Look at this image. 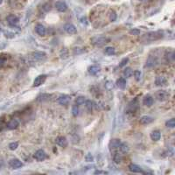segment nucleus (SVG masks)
I'll list each match as a JSON object with an SVG mask.
<instances>
[{
	"instance_id": "30",
	"label": "nucleus",
	"mask_w": 175,
	"mask_h": 175,
	"mask_svg": "<svg viewBox=\"0 0 175 175\" xmlns=\"http://www.w3.org/2000/svg\"><path fill=\"white\" fill-rule=\"evenodd\" d=\"M105 53L108 55H114L116 53V50L112 47H108L105 48Z\"/></svg>"
},
{
	"instance_id": "8",
	"label": "nucleus",
	"mask_w": 175,
	"mask_h": 175,
	"mask_svg": "<svg viewBox=\"0 0 175 175\" xmlns=\"http://www.w3.org/2000/svg\"><path fill=\"white\" fill-rule=\"evenodd\" d=\"M46 79H47V75H40L37 76V77L34 79V81H33V86H34V87H39V86H40L42 83L45 82Z\"/></svg>"
},
{
	"instance_id": "42",
	"label": "nucleus",
	"mask_w": 175,
	"mask_h": 175,
	"mask_svg": "<svg viewBox=\"0 0 175 175\" xmlns=\"http://www.w3.org/2000/svg\"><path fill=\"white\" fill-rule=\"evenodd\" d=\"M5 47V44H0V49H2V48H4Z\"/></svg>"
},
{
	"instance_id": "32",
	"label": "nucleus",
	"mask_w": 175,
	"mask_h": 175,
	"mask_svg": "<svg viewBox=\"0 0 175 175\" xmlns=\"http://www.w3.org/2000/svg\"><path fill=\"white\" fill-rule=\"evenodd\" d=\"M72 114L74 116H77L79 115V107L78 105H74L72 107Z\"/></svg>"
},
{
	"instance_id": "41",
	"label": "nucleus",
	"mask_w": 175,
	"mask_h": 175,
	"mask_svg": "<svg viewBox=\"0 0 175 175\" xmlns=\"http://www.w3.org/2000/svg\"><path fill=\"white\" fill-rule=\"evenodd\" d=\"M5 60L3 59V58H1V57H0V67H3V65L5 64Z\"/></svg>"
},
{
	"instance_id": "28",
	"label": "nucleus",
	"mask_w": 175,
	"mask_h": 175,
	"mask_svg": "<svg viewBox=\"0 0 175 175\" xmlns=\"http://www.w3.org/2000/svg\"><path fill=\"white\" fill-rule=\"evenodd\" d=\"M132 70H131V68L130 67H126L124 70V77H126V78H129V77H130L131 76V75H132Z\"/></svg>"
},
{
	"instance_id": "25",
	"label": "nucleus",
	"mask_w": 175,
	"mask_h": 175,
	"mask_svg": "<svg viewBox=\"0 0 175 175\" xmlns=\"http://www.w3.org/2000/svg\"><path fill=\"white\" fill-rule=\"evenodd\" d=\"M166 59L168 62H173L174 61V53L172 51L168 52V53H166Z\"/></svg>"
},
{
	"instance_id": "38",
	"label": "nucleus",
	"mask_w": 175,
	"mask_h": 175,
	"mask_svg": "<svg viewBox=\"0 0 175 175\" xmlns=\"http://www.w3.org/2000/svg\"><path fill=\"white\" fill-rule=\"evenodd\" d=\"M140 30H138V29H131V30L130 31V33L132 34V35H139L140 34Z\"/></svg>"
},
{
	"instance_id": "13",
	"label": "nucleus",
	"mask_w": 175,
	"mask_h": 175,
	"mask_svg": "<svg viewBox=\"0 0 175 175\" xmlns=\"http://www.w3.org/2000/svg\"><path fill=\"white\" fill-rule=\"evenodd\" d=\"M121 140L120 139H118V138H116V139H112L110 141V147L111 150L115 151L116 149H118L119 146H120V144H121Z\"/></svg>"
},
{
	"instance_id": "35",
	"label": "nucleus",
	"mask_w": 175,
	"mask_h": 175,
	"mask_svg": "<svg viewBox=\"0 0 175 175\" xmlns=\"http://www.w3.org/2000/svg\"><path fill=\"white\" fill-rule=\"evenodd\" d=\"M116 17H118V16H116V13L114 11H111L110 13V20L111 22H114V21L116 20Z\"/></svg>"
},
{
	"instance_id": "17",
	"label": "nucleus",
	"mask_w": 175,
	"mask_h": 175,
	"mask_svg": "<svg viewBox=\"0 0 175 175\" xmlns=\"http://www.w3.org/2000/svg\"><path fill=\"white\" fill-rule=\"evenodd\" d=\"M155 83L157 86H165L167 83V80L165 76H157Z\"/></svg>"
},
{
	"instance_id": "36",
	"label": "nucleus",
	"mask_w": 175,
	"mask_h": 175,
	"mask_svg": "<svg viewBox=\"0 0 175 175\" xmlns=\"http://www.w3.org/2000/svg\"><path fill=\"white\" fill-rule=\"evenodd\" d=\"M141 75H142V74H141V72H140L139 70H136V71H134V77H135V80H136L137 81H140V79H141Z\"/></svg>"
},
{
	"instance_id": "10",
	"label": "nucleus",
	"mask_w": 175,
	"mask_h": 175,
	"mask_svg": "<svg viewBox=\"0 0 175 175\" xmlns=\"http://www.w3.org/2000/svg\"><path fill=\"white\" fill-rule=\"evenodd\" d=\"M32 55L33 59H35L36 61H43L47 58V54L44 52H33Z\"/></svg>"
},
{
	"instance_id": "33",
	"label": "nucleus",
	"mask_w": 175,
	"mask_h": 175,
	"mask_svg": "<svg viewBox=\"0 0 175 175\" xmlns=\"http://www.w3.org/2000/svg\"><path fill=\"white\" fill-rule=\"evenodd\" d=\"M18 147H19V143L18 142H12V143H11L9 144V149L11 150V151L16 150Z\"/></svg>"
},
{
	"instance_id": "20",
	"label": "nucleus",
	"mask_w": 175,
	"mask_h": 175,
	"mask_svg": "<svg viewBox=\"0 0 175 175\" xmlns=\"http://www.w3.org/2000/svg\"><path fill=\"white\" fill-rule=\"evenodd\" d=\"M19 126V121L17 119H12L11 121H10L7 124V129L8 130H14L17 129Z\"/></svg>"
},
{
	"instance_id": "39",
	"label": "nucleus",
	"mask_w": 175,
	"mask_h": 175,
	"mask_svg": "<svg viewBox=\"0 0 175 175\" xmlns=\"http://www.w3.org/2000/svg\"><path fill=\"white\" fill-rule=\"evenodd\" d=\"M128 61H129V59L128 58H124V59L120 62V64H119V67H123L124 66H125L126 64H127V62H128Z\"/></svg>"
},
{
	"instance_id": "9",
	"label": "nucleus",
	"mask_w": 175,
	"mask_h": 175,
	"mask_svg": "<svg viewBox=\"0 0 175 175\" xmlns=\"http://www.w3.org/2000/svg\"><path fill=\"white\" fill-rule=\"evenodd\" d=\"M71 100V97L67 95H62L58 98V103L61 105H67Z\"/></svg>"
},
{
	"instance_id": "1",
	"label": "nucleus",
	"mask_w": 175,
	"mask_h": 175,
	"mask_svg": "<svg viewBox=\"0 0 175 175\" xmlns=\"http://www.w3.org/2000/svg\"><path fill=\"white\" fill-rule=\"evenodd\" d=\"M162 37L163 35L160 32H149L147 33H144L140 38V41L143 43H152L153 41L160 39Z\"/></svg>"
},
{
	"instance_id": "16",
	"label": "nucleus",
	"mask_w": 175,
	"mask_h": 175,
	"mask_svg": "<svg viewBox=\"0 0 175 175\" xmlns=\"http://www.w3.org/2000/svg\"><path fill=\"white\" fill-rule=\"evenodd\" d=\"M153 98L151 96H145L143 99V104L146 107H151L153 104Z\"/></svg>"
},
{
	"instance_id": "29",
	"label": "nucleus",
	"mask_w": 175,
	"mask_h": 175,
	"mask_svg": "<svg viewBox=\"0 0 175 175\" xmlns=\"http://www.w3.org/2000/svg\"><path fill=\"white\" fill-rule=\"evenodd\" d=\"M86 101V97L84 96H78L76 99H75V104L76 105H81L85 103Z\"/></svg>"
},
{
	"instance_id": "31",
	"label": "nucleus",
	"mask_w": 175,
	"mask_h": 175,
	"mask_svg": "<svg viewBox=\"0 0 175 175\" xmlns=\"http://www.w3.org/2000/svg\"><path fill=\"white\" fill-rule=\"evenodd\" d=\"M138 107V104H137V101H133V102H131V103L129 104V109L130 111H134Z\"/></svg>"
},
{
	"instance_id": "5",
	"label": "nucleus",
	"mask_w": 175,
	"mask_h": 175,
	"mask_svg": "<svg viewBox=\"0 0 175 175\" xmlns=\"http://www.w3.org/2000/svg\"><path fill=\"white\" fill-rule=\"evenodd\" d=\"M9 166L12 169H19L24 165H23V163L20 161L19 159H18V158H12V159H11L10 161H9Z\"/></svg>"
},
{
	"instance_id": "14",
	"label": "nucleus",
	"mask_w": 175,
	"mask_h": 175,
	"mask_svg": "<svg viewBox=\"0 0 175 175\" xmlns=\"http://www.w3.org/2000/svg\"><path fill=\"white\" fill-rule=\"evenodd\" d=\"M153 122V118L149 116H143L139 120V123L143 125H147Z\"/></svg>"
},
{
	"instance_id": "11",
	"label": "nucleus",
	"mask_w": 175,
	"mask_h": 175,
	"mask_svg": "<svg viewBox=\"0 0 175 175\" xmlns=\"http://www.w3.org/2000/svg\"><path fill=\"white\" fill-rule=\"evenodd\" d=\"M35 31H36V33H37L39 35H40V36H45L46 33H47V29H46V27L44 26L43 25H41V24H38V25L35 26Z\"/></svg>"
},
{
	"instance_id": "3",
	"label": "nucleus",
	"mask_w": 175,
	"mask_h": 175,
	"mask_svg": "<svg viewBox=\"0 0 175 175\" xmlns=\"http://www.w3.org/2000/svg\"><path fill=\"white\" fill-rule=\"evenodd\" d=\"M169 97H170V94H169V92H167L166 90H159L156 93V98L159 102H165V101L168 100Z\"/></svg>"
},
{
	"instance_id": "27",
	"label": "nucleus",
	"mask_w": 175,
	"mask_h": 175,
	"mask_svg": "<svg viewBox=\"0 0 175 175\" xmlns=\"http://www.w3.org/2000/svg\"><path fill=\"white\" fill-rule=\"evenodd\" d=\"M84 104H85V106H86V108L88 109V110L91 111V110H93L94 104H93V102H92V101H90V100H86Z\"/></svg>"
},
{
	"instance_id": "26",
	"label": "nucleus",
	"mask_w": 175,
	"mask_h": 175,
	"mask_svg": "<svg viewBox=\"0 0 175 175\" xmlns=\"http://www.w3.org/2000/svg\"><path fill=\"white\" fill-rule=\"evenodd\" d=\"M156 65V60L154 59V58H152V56H150L148 58V60L146 61V67H153Z\"/></svg>"
},
{
	"instance_id": "12",
	"label": "nucleus",
	"mask_w": 175,
	"mask_h": 175,
	"mask_svg": "<svg viewBox=\"0 0 175 175\" xmlns=\"http://www.w3.org/2000/svg\"><path fill=\"white\" fill-rule=\"evenodd\" d=\"M55 8L57 9V11H59L61 12H64L67 11V5L65 2L63 1H58L55 4Z\"/></svg>"
},
{
	"instance_id": "23",
	"label": "nucleus",
	"mask_w": 175,
	"mask_h": 175,
	"mask_svg": "<svg viewBox=\"0 0 175 175\" xmlns=\"http://www.w3.org/2000/svg\"><path fill=\"white\" fill-rule=\"evenodd\" d=\"M116 85H118V88H120V89L124 90V88L126 87V81L124 78H119L118 81H116Z\"/></svg>"
},
{
	"instance_id": "4",
	"label": "nucleus",
	"mask_w": 175,
	"mask_h": 175,
	"mask_svg": "<svg viewBox=\"0 0 175 175\" xmlns=\"http://www.w3.org/2000/svg\"><path fill=\"white\" fill-rule=\"evenodd\" d=\"M33 158L37 160L38 162H42V161H44V160L47 158V153L44 152L43 150H38L34 153Z\"/></svg>"
},
{
	"instance_id": "15",
	"label": "nucleus",
	"mask_w": 175,
	"mask_h": 175,
	"mask_svg": "<svg viewBox=\"0 0 175 175\" xmlns=\"http://www.w3.org/2000/svg\"><path fill=\"white\" fill-rule=\"evenodd\" d=\"M55 142L61 147H66L67 145V140L65 137H58L56 138Z\"/></svg>"
},
{
	"instance_id": "43",
	"label": "nucleus",
	"mask_w": 175,
	"mask_h": 175,
	"mask_svg": "<svg viewBox=\"0 0 175 175\" xmlns=\"http://www.w3.org/2000/svg\"><path fill=\"white\" fill-rule=\"evenodd\" d=\"M139 1H141V2H144V1H146V0H139Z\"/></svg>"
},
{
	"instance_id": "44",
	"label": "nucleus",
	"mask_w": 175,
	"mask_h": 175,
	"mask_svg": "<svg viewBox=\"0 0 175 175\" xmlns=\"http://www.w3.org/2000/svg\"><path fill=\"white\" fill-rule=\"evenodd\" d=\"M3 3V0H0V5H1Z\"/></svg>"
},
{
	"instance_id": "24",
	"label": "nucleus",
	"mask_w": 175,
	"mask_h": 175,
	"mask_svg": "<svg viewBox=\"0 0 175 175\" xmlns=\"http://www.w3.org/2000/svg\"><path fill=\"white\" fill-rule=\"evenodd\" d=\"M120 152L123 153H127L129 152V145L126 143H121L120 146H119Z\"/></svg>"
},
{
	"instance_id": "37",
	"label": "nucleus",
	"mask_w": 175,
	"mask_h": 175,
	"mask_svg": "<svg viewBox=\"0 0 175 175\" xmlns=\"http://www.w3.org/2000/svg\"><path fill=\"white\" fill-rule=\"evenodd\" d=\"M85 160L87 162H93L94 161V157L91 153H88L85 157Z\"/></svg>"
},
{
	"instance_id": "2",
	"label": "nucleus",
	"mask_w": 175,
	"mask_h": 175,
	"mask_svg": "<svg viewBox=\"0 0 175 175\" xmlns=\"http://www.w3.org/2000/svg\"><path fill=\"white\" fill-rule=\"evenodd\" d=\"M91 43L96 47H102L109 42V39L104 36H95L91 38Z\"/></svg>"
},
{
	"instance_id": "7",
	"label": "nucleus",
	"mask_w": 175,
	"mask_h": 175,
	"mask_svg": "<svg viewBox=\"0 0 175 175\" xmlns=\"http://www.w3.org/2000/svg\"><path fill=\"white\" fill-rule=\"evenodd\" d=\"M64 30L65 32H67L68 34H75L77 33V30H76V27L73 25V24H70V23H67L64 25Z\"/></svg>"
},
{
	"instance_id": "19",
	"label": "nucleus",
	"mask_w": 175,
	"mask_h": 175,
	"mask_svg": "<svg viewBox=\"0 0 175 175\" xmlns=\"http://www.w3.org/2000/svg\"><path fill=\"white\" fill-rule=\"evenodd\" d=\"M100 71H101V67H100V66H97V65L91 66V67L89 68V73H90L91 75H97Z\"/></svg>"
},
{
	"instance_id": "34",
	"label": "nucleus",
	"mask_w": 175,
	"mask_h": 175,
	"mask_svg": "<svg viewBox=\"0 0 175 175\" xmlns=\"http://www.w3.org/2000/svg\"><path fill=\"white\" fill-rule=\"evenodd\" d=\"M166 125L169 128H174L175 127V120L173 118L168 120L166 123Z\"/></svg>"
},
{
	"instance_id": "21",
	"label": "nucleus",
	"mask_w": 175,
	"mask_h": 175,
	"mask_svg": "<svg viewBox=\"0 0 175 175\" xmlns=\"http://www.w3.org/2000/svg\"><path fill=\"white\" fill-rule=\"evenodd\" d=\"M160 138H161V133L158 130H153L151 133V138L153 141H158Z\"/></svg>"
},
{
	"instance_id": "6",
	"label": "nucleus",
	"mask_w": 175,
	"mask_h": 175,
	"mask_svg": "<svg viewBox=\"0 0 175 175\" xmlns=\"http://www.w3.org/2000/svg\"><path fill=\"white\" fill-rule=\"evenodd\" d=\"M6 20H7V23L11 26H15L19 21V18L16 15H13V14H10V15H8L6 18Z\"/></svg>"
},
{
	"instance_id": "18",
	"label": "nucleus",
	"mask_w": 175,
	"mask_h": 175,
	"mask_svg": "<svg viewBox=\"0 0 175 175\" xmlns=\"http://www.w3.org/2000/svg\"><path fill=\"white\" fill-rule=\"evenodd\" d=\"M128 168H129V170H130V172H135V173H137V172H142V173H144V172L142 171V168H141L139 166L136 165V164H130Z\"/></svg>"
},
{
	"instance_id": "22",
	"label": "nucleus",
	"mask_w": 175,
	"mask_h": 175,
	"mask_svg": "<svg viewBox=\"0 0 175 175\" xmlns=\"http://www.w3.org/2000/svg\"><path fill=\"white\" fill-rule=\"evenodd\" d=\"M122 159H123V157H122V155H121L120 153H118V152H115V153L113 154V161H114L116 164H119V163H121Z\"/></svg>"
},
{
	"instance_id": "40",
	"label": "nucleus",
	"mask_w": 175,
	"mask_h": 175,
	"mask_svg": "<svg viewBox=\"0 0 175 175\" xmlns=\"http://www.w3.org/2000/svg\"><path fill=\"white\" fill-rule=\"evenodd\" d=\"M95 174H106V173H108L107 172H104V171H100V170H96V171H95V172H94Z\"/></svg>"
}]
</instances>
